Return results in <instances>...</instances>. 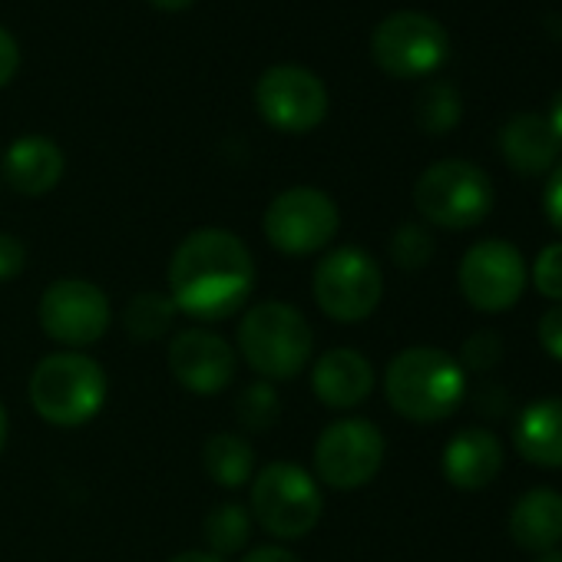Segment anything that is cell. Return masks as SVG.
<instances>
[{"instance_id":"6da1fadb","label":"cell","mask_w":562,"mask_h":562,"mask_svg":"<svg viewBox=\"0 0 562 562\" xmlns=\"http://www.w3.org/2000/svg\"><path fill=\"white\" fill-rule=\"evenodd\" d=\"M255 289V258L225 228L186 235L169 261V299L195 322H222L241 312Z\"/></svg>"},{"instance_id":"7a4b0ae2","label":"cell","mask_w":562,"mask_h":562,"mask_svg":"<svg viewBox=\"0 0 562 562\" xmlns=\"http://www.w3.org/2000/svg\"><path fill=\"white\" fill-rule=\"evenodd\" d=\"M384 394L401 417L414 424H437L463 404L467 374L463 364L447 351L420 345L391 361L384 374Z\"/></svg>"},{"instance_id":"3957f363","label":"cell","mask_w":562,"mask_h":562,"mask_svg":"<svg viewBox=\"0 0 562 562\" xmlns=\"http://www.w3.org/2000/svg\"><path fill=\"white\" fill-rule=\"evenodd\" d=\"M238 348L261 381H292L312 361L315 335L299 308L285 302H261L241 315Z\"/></svg>"},{"instance_id":"277c9868","label":"cell","mask_w":562,"mask_h":562,"mask_svg":"<svg viewBox=\"0 0 562 562\" xmlns=\"http://www.w3.org/2000/svg\"><path fill=\"white\" fill-rule=\"evenodd\" d=\"M106 401V371L80 351L47 355L31 374V404L54 427H83Z\"/></svg>"},{"instance_id":"5b68a950","label":"cell","mask_w":562,"mask_h":562,"mask_svg":"<svg viewBox=\"0 0 562 562\" xmlns=\"http://www.w3.org/2000/svg\"><path fill=\"white\" fill-rule=\"evenodd\" d=\"M417 212L440 228H473L493 209L490 176L467 159H440L420 172L414 186Z\"/></svg>"},{"instance_id":"8992f818","label":"cell","mask_w":562,"mask_h":562,"mask_svg":"<svg viewBox=\"0 0 562 562\" xmlns=\"http://www.w3.org/2000/svg\"><path fill=\"white\" fill-rule=\"evenodd\" d=\"M325 499L308 470L299 463H268L251 480V513L278 539H302L322 519Z\"/></svg>"},{"instance_id":"52a82bcc","label":"cell","mask_w":562,"mask_h":562,"mask_svg":"<svg viewBox=\"0 0 562 562\" xmlns=\"http://www.w3.org/2000/svg\"><path fill=\"white\" fill-rule=\"evenodd\" d=\"M318 308L341 325H358L371 318L384 295V274L378 261L355 245L335 248L322 258L312 278Z\"/></svg>"},{"instance_id":"ba28073f","label":"cell","mask_w":562,"mask_h":562,"mask_svg":"<svg viewBox=\"0 0 562 562\" xmlns=\"http://www.w3.org/2000/svg\"><path fill=\"white\" fill-rule=\"evenodd\" d=\"M374 64L397 80H420L437 74L450 57V37L440 21L424 11L387 14L371 34Z\"/></svg>"},{"instance_id":"9c48e42d","label":"cell","mask_w":562,"mask_h":562,"mask_svg":"<svg viewBox=\"0 0 562 562\" xmlns=\"http://www.w3.org/2000/svg\"><path fill=\"white\" fill-rule=\"evenodd\" d=\"M341 212L335 199L315 186H295L278 192L261 218L265 238L285 255H315L338 235Z\"/></svg>"},{"instance_id":"30bf717a","label":"cell","mask_w":562,"mask_h":562,"mask_svg":"<svg viewBox=\"0 0 562 562\" xmlns=\"http://www.w3.org/2000/svg\"><path fill=\"white\" fill-rule=\"evenodd\" d=\"M258 116L278 133H312L328 116V87L308 67L278 64L268 67L255 83Z\"/></svg>"},{"instance_id":"8fae6325","label":"cell","mask_w":562,"mask_h":562,"mask_svg":"<svg viewBox=\"0 0 562 562\" xmlns=\"http://www.w3.org/2000/svg\"><path fill=\"white\" fill-rule=\"evenodd\" d=\"M381 463H384V434L364 417L328 424L315 443V470L335 490H358L371 483Z\"/></svg>"},{"instance_id":"7c38bea8","label":"cell","mask_w":562,"mask_h":562,"mask_svg":"<svg viewBox=\"0 0 562 562\" xmlns=\"http://www.w3.org/2000/svg\"><path fill=\"white\" fill-rule=\"evenodd\" d=\"M41 325L44 331L67 348L97 345L110 331V299L100 285L83 278H60L41 295Z\"/></svg>"},{"instance_id":"4fadbf2b","label":"cell","mask_w":562,"mask_h":562,"mask_svg":"<svg viewBox=\"0 0 562 562\" xmlns=\"http://www.w3.org/2000/svg\"><path fill=\"white\" fill-rule=\"evenodd\" d=\"M526 289V261L516 245L483 238L460 261V292L476 312H506Z\"/></svg>"},{"instance_id":"5bb4252c","label":"cell","mask_w":562,"mask_h":562,"mask_svg":"<svg viewBox=\"0 0 562 562\" xmlns=\"http://www.w3.org/2000/svg\"><path fill=\"white\" fill-rule=\"evenodd\" d=\"M169 371L192 394H218L235 378V351L205 328H189L169 345Z\"/></svg>"},{"instance_id":"9a60e30c","label":"cell","mask_w":562,"mask_h":562,"mask_svg":"<svg viewBox=\"0 0 562 562\" xmlns=\"http://www.w3.org/2000/svg\"><path fill=\"white\" fill-rule=\"evenodd\" d=\"M312 391L325 407L335 411L358 407L374 391V368L361 351L331 348L312 368Z\"/></svg>"},{"instance_id":"2e32d148","label":"cell","mask_w":562,"mask_h":562,"mask_svg":"<svg viewBox=\"0 0 562 562\" xmlns=\"http://www.w3.org/2000/svg\"><path fill=\"white\" fill-rule=\"evenodd\" d=\"M4 179L21 195H47L64 179V149L47 136H21L4 153Z\"/></svg>"},{"instance_id":"e0dca14e","label":"cell","mask_w":562,"mask_h":562,"mask_svg":"<svg viewBox=\"0 0 562 562\" xmlns=\"http://www.w3.org/2000/svg\"><path fill=\"white\" fill-rule=\"evenodd\" d=\"M503 467V443L483 430V427H467L457 437H450L443 450V476L457 490H483L496 480Z\"/></svg>"},{"instance_id":"ac0fdd59","label":"cell","mask_w":562,"mask_h":562,"mask_svg":"<svg viewBox=\"0 0 562 562\" xmlns=\"http://www.w3.org/2000/svg\"><path fill=\"white\" fill-rule=\"evenodd\" d=\"M499 153L509 162V169H516L522 176H542L546 169L555 166L562 149L552 136L546 116L519 113V116L506 120V126L499 130Z\"/></svg>"},{"instance_id":"d6986e66","label":"cell","mask_w":562,"mask_h":562,"mask_svg":"<svg viewBox=\"0 0 562 562\" xmlns=\"http://www.w3.org/2000/svg\"><path fill=\"white\" fill-rule=\"evenodd\" d=\"M509 536L536 555L555 549L562 542V493L546 486L522 493L509 513Z\"/></svg>"},{"instance_id":"ffe728a7","label":"cell","mask_w":562,"mask_h":562,"mask_svg":"<svg viewBox=\"0 0 562 562\" xmlns=\"http://www.w3.org/2000/svg\"><path fill=\"white\" fill-rule=\"evenodd\" d=\"M513 443L536 467H562V397L532 401L519 414Z\"/></svg>"},{"instance_id":"44dd1931","label":"cell","mask_w":562,"mask_h":562,"mask_svg":"<svg viewBox=\"0 0 562 562\" xmlns=\"http://www.w3.org/2000/svg\"><path fill=\"white\" fill-rule=\"evenodd\" d=\"M202 463H205V473L212 476V483H218L225 490H235V486H245L251 480L255 450L238 434H212L205 440Z\"/></svg>"},{"instance_id":"7402d4cb","label":"cell","mask_w":562,"mask_h":562,"mask_svg":"<svg viewBox=\"0 0 562 562\" xmlns=\"http://www.w3.org/2000/svg\"><path fill=\"white\" fill-rule=\"evenodd\" d=\"M460 116H463L460 93L447 80H437V83L424 87L420 97H417V103H414V120L430 136H443V133L457 130Z\"/></svg>"},{"instance_id":"603a6c76","label":"cell","mask_w":562,"mask_h":562,"mask_svg":"<svg viewBox=\"0 0 562 562\" xmlns=\"http://www.w3.org/2000/svg\"><path fill=\"white\" fill-rule=\"evenodd\" d=\"M176 302L159 292H143L126 305V331L136 341H159L176 325Z\"/></svg>"},{"instance_id":"cb8c5ba5","label":"cell","mask_w":562,"mask_h":562,"mask_svg":"<svg viewBox=\"0 0 562 562\" xmlns=\"http://www.w3.org/2000/svg\"><path fill=\"white\" fill-rule=\"evenodd\" d=\"M251 536V516L241 503H222L205 516V542L215 555L238 552Z\"/></svg>"},{"instance_id":"d4e9b609","label":"cell","mask_w":562,"mask_h":562,"mask_svg":"<svg viewBox=\"0 0 562 562\" xmlns=\"http://www.w3.org/2000/svg\"><path fill=\"white\" fill-rule=\"evenodd\" d=\"M235 414L241 420V427L261 434V430H271L278 414H281V401L274 394V387L268 381H258V384H248L235 404Z\"/></svg>"},{"instance_id":"484cf974","label":"cell","mask_w":562,"mask_h":562,"mask_svg":"<svg viewBox=\"0 0 562 562\" xmlns=\"http://www.w3.org/2000/svg\"><path fill=\"white\" fill-rule=\"evenodd\" d=\"M391 258L404 271H420L434 258V238L424 225H401L391 238Z\"/></svg>"},{"instance_id":"4316f807","label":"cell","mask_w":562,"mask_h":562,"mask_svg":"<svg viewBox=\"0 0 562 562\" xmlns=\"http://www.w3.org/2000/svg\"><path fill=\"white\" fill-rule=\"evenodd\" d=\"M532 285L539 295L552 299L562 305V241L555 245H546L539 255H536V265H532Z\"/></svg>"},{"instance_id":"83f0119b","label":"cell","mask_w":562,"mask_h":562,"mask_svg":"<svg viewBox=\"0 0 562 562\" xmlns=\"http://www.w3.org/2000/svg\"><path fill=\"white\" fill-rule=\"evenodd\" d=\"M503 355V341L493 335V331H480L473 338H467L463 345V364L470 371H490Z\"/></svg>"},{"instance_id":"f1b7e54d","label":"cell","mask_w":562,"mask_h":562,"mask_svg":"<svg viewBox=\"0 0 562 562\" xmlns=\"http://www.w3.org/2000/svg\"><path fill=\"white\" fill-rule=\"evenodd\" d=\"M27 265V248L18 235L0 232V281H11L24 271Z\"/></svg>"},{"instance_id":"f546056e","label":"cell","mask_w":562,"mask_h":562,"mask_svg":"<svg viewBox=\"0 0 562 562\" xmlns=\"http://www.w3.org/2000/svg\"><path fill=\"white\" fill-rule=\"evenodd\" d=\"M18 70H21V44L8 27H0V90L18 77Z\"/></svg>"},{"instance_id":"4dcf8cb0","label":"cell","mask_w":562,"mask_h":562,"mask_svg":"<svg viewBox=\"0 0 562 562\" xmlns=\"http://www.w3.org/2000/svg\"><path fill=\"white\" fill-rule=\"evenodd\" d=\"M539 345H542L555 361H562V305L549 308V312L539 318Z\"/></svg>"},{"instance_id":"1f68e13d","label":"cell","mask_w":562,"mask_h":562,"mask_svg":"<svg viewBox=\"0 0 562 562\" xmlns=\"http://www.w3.org/2000/svg\"><path fill=\"white\" fill-rule=\"evenodd\" d=\"M542 209H546V218L552 222V228L562 232V166H555L552 176H549V182H546Z\"/></svg>"},{"instance_id":"d6a6232c","label":"cell","mask_w":562,"mask_h":562,"mask_svg":"<svg viewBox=\"0 0 562 562\" xmlns=\"http://www.w3.org/2000/svg\"><path fill=\"white\" fill-rule=\"evenodd\" d=\"M241 562H302V559L289 552L285 546H261V549H251Z\"/></svg>"},{"instance_id":"836d02e7","label":"cell","mask_w":562,"mask_h":562,"mask_svg":"<svg viewBox=\"0 0 562 562\" xmlns=\"http://www.w3.org/2000/svg\"><path fill=\"white\" fill-rule=\"evenodd\" d=\"M546 123H549V130H552L559 149H562V90L555 93V100H552V106H549V113H546Z\"/></svg>"},{"instance_id":"e575fe53","label":"cell","mask_w":562,"mask_h":562,"mask_svg":"<svg viewBox=\"0 0 562 562\" xmlns=\"http://www.w3.org/2000/svg\"><path fill=\"white\" fill-rule=\"evenodd\" d=\"M146 4H153L156 11H166V14H179V11L192 8L195 0H146Z\"/></svg>"},{"instance_id":"d590c367","label":"cell","mask_w":562,"mask_h":562,"mask_svg":"<svg viewBox=\"0 0 562 562\" xmlns=\"http://www.w3.org/2000/svg\"><path fill=\"white\" fill-rule=\"evenodd\" d=\"M169 562H225V559L215 555V552H179V555H172Z\"/></svg>"},{"instance_id":"8d00e7d4","label":"cell","mask_w":562,"mask_h":562,"mask_svg":"<svg viewBox=\"0 0 562 562\" xmlns=\"http://www.w3.org/2000/svg\"><path fill=\"white\" fill-rule=\"evenodd\" d=\"M4 443H8V411L0 404V453H4Z\"/></svg>"},{"instance_id":"74e56055","label":"cell","mask_w":562,"mask_h":562,"mask_svg":"<svg viewBox=\"0 0 562 562\" xmlns=\"http://www.w3.org/2000/svg\"><path fill=\"white\" fill-rule=\"evenodd\" d=\"M536 562H562V549H546L536 555Z\"/></svg>"}]
</instances>
